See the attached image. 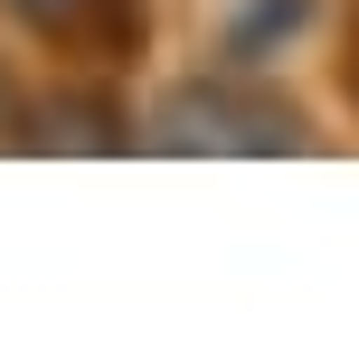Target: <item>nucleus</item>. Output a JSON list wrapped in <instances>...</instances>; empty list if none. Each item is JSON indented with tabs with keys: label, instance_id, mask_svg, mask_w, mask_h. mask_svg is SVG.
<instances>
[{
	"label": "nucleus",
	"instance_id": "obj_2",
	"mask_svg": "<svg viewBox=\"0 0 359 359\" xmlns=\"http://www.w3.org/2000/svg\"><path fill=\"white\" fill-rule=\"evenodd\" d=\"M38 48H67V57H123L142 48V0H0Z\"/></svg>",
	"mask_w": 359,
	"mask_h": 359
},
{
	"label": "nucleus",
	"instance_id": "obj_1",
	"mask_svg": "<svg viewBox=\"0 0 359 359\" xmlns=\"http://www.w3.org/2000/svg\"><path fill=\"white\" fill-rule=\"evenodd\" d=\"M161 151H293L303 142V114L274 104V95H246V86H180L151 123Z\"/></svg>",
	"mask_w": 359,
	"mask_h": 359
}]
</instances>
